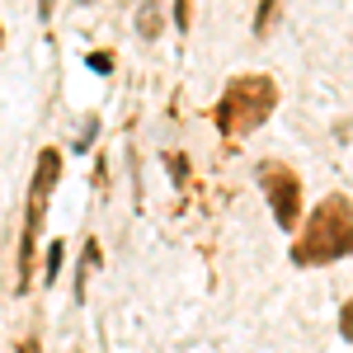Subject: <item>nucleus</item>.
Segmentation results:
<instances>
[{"instance_id":"9","label":"nucleus","mask_w":353,"mask_h":353,"mask_svg":"<svg viewBox=\"0 0 353 353\" xmlns=\"http://www.w3.org/2000/svg\"><path fill=\"white\" fill-rule=\"evenodd\" d=\"M85 66L99 71V76H109V71H113V52H90V57H85Z\"/></svg>"},{"instance_id":"4","label":"nucleus","mask_w":353,"mask_h":353,"mask_svg":"<svg viewBox=\"0 0 353 353\" xmlns=\"http://www.w3.org/2000/svg\"><path fill=\"white\" fill-rule=\"evenodd\" d=\"M259 189L269 198L273 221H278L283 231H297V221H301V179L297 174H292L288 165H278V161H264L259 165Z\"/></svg>"},{"instance_id":"12","label":"nucleus","mask_w":353,"mask_h":353,"mask_svg":"<svg viewBox=\"0 0 353 353\" xmlns=\"http://www.w3.org/2000/svg\"><path fill=\"white\" fill-rule=\"evenodd\" d=\"M19 353H43V344H38V334H28L24 344H19Z\"/></svg>"},{"instance_id":"10","label":"nucleus","mask_w":353,"mask_h":353,"mask_svg":"<svg viewBox=\"0 0 353 353\" xmlns=\"http://www.w3.org/2000/svg\"><path fill=\"white\" fill-rule=\"evenodd\" d=\"M174 28H193V0H174Z\"/></svg>"},{"instance_id":"7","label":"nucleus","mask_w":353,"mask_h":353,"mask_svg":"<svg viewBox=\"0 0 353 353\" xmlns=\"http://www.w3.org/2000/svg\"><path fill=\"white\" fill-rule=\"evenodd\" d=\"M61 254H66V250H61V241L48 245V254H43V278H48V283H52L57 273H61Z\"/></svg>"},{"instance_id":"3","label":"nucleus","mask_w":353,"mask_h":353,"mask_svg":"<svg viewBox=\"0 0 353 353\" xmlns=\"http://www.w3.org/2000/svg\"><path fill=\"white\" fill-rule=\"evenodd\" d=\"M57 179H61V151L43 146L38 165H33V184H28V212H24V236H19V292H28L33 283V259H38V236H43V221H48V198H52Z\"/></svg>"},{"instance_id":"14","label":"nucleus","mask_w":353,"mask_h":353,"mask_svg":"<svg viewBox=\"0 0 353 353\" xmlns=\"http://www.w3.org/2000/svg\"><path fill=\"white\" fill-rule=\"evenodd\" d=\"M0 48H5V28H0Z\"/></svg>"},{"instance_id":"13","label":"nucleus","mask_w":353,"mask_h":353,"mask_svg":"<svg viewBox=\"0 0 353 353\" xmlns=\"http://www.w3.org/2000/svg\"><path fill=\"white\" fill-rule=\"evenodd\" d=\"M52 5H57V0H38V14H43V19H52Z\"/></svg>"},{"instance_id":"2","label":"nucleus","mask_w":353,"mask_h":353,"mask_svg":"<svg viewBox=\"0 0 353 353\" xmlns=\"http://www.w3.org/2000/svg\"><path fill=\"white\" fill-rule=\"evenodd\" d=\"M273 109H278V81L264 71H245V76L226 81L217 109H212V123L221 137H245L254 128H264Z\"/></svg>"},{"instance_id":"11","label":"nucleus","mask_w":353,"mask_h":353,"mask_svg":"<svg viewBox=\"0 0 353 353\" xmlns=\"http://www.w3.org/2000/svg\"><path fill=\"white\" fill-rule=\"evenodd\" d=\"M339 334H344V339L353 344V297L344 301V306H339Z\"/></svg>"},{"instance_id":"6","label":"nucleus","mask_w":353,"mask_h":353,"mask_svg":"<svg viewBox=\"0 0 353 353\" xmlns=\"http://www.w3.org/2000/svg\"><path fill=\"white\" fill-rule=\"evenodd\" d=\"M90 264H99V245L85 241V259H81V278H76V297H85V278H90Z\"/></svg>"},{"instance_id":"1","label":"nucleus","mask_w":353,"mask_h":353,"mask_svg":"<svg viewBox=\"0 0 353 353\" xmlns=\"http://www.w3.org/2000/svg\"><path fill=\"white\" fill-rule=\"evenodd\" d=\"M344 254H353V203L344 193H330V198L316 203L306 226H297L292 264L297 269H325Z\"/></svg>"},{"instance_id":"15","label":"nucleus","mask_w":353,"mask_h":353,"mask_svg":"<svg viewBox=\"0 0 353 353\" xmlns=\"http://www.w3.org/2000/svg\"><path fill=\"white\" fill-rule=\"evenodd\" d=\"M76 5H90V0H76Z\"/></svg>"},{"instance_id":"5","label":"nucleus","mask_w":353,"mask_h":353,"mask_svg":"<svg viewBox=\"0 0 353 353\" xmlns=\"http://www.w3.org/2000/svg\"><path fill=\"white\" fill-rule=\"evenodd\" d=\"M137 33H141V38H161V0H141Z\"/></svg>"},{"instance_id":"8","label":"nucleus","mask_w":353,"mask_h":353,"mask_svg":"<svg viewBox=\"0 0 353 353\" xmlns=\"http://www.w3.org/2000/svg\"><path fill=\"white\" fill-rule=\"evenodd\" d=\"M273 14H278V0H259V10H254V33H259V38L269 33Z\"/></svg>"}]
</instances>
